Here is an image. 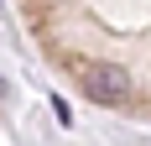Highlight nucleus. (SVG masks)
<instances>
[{"label": "nucleus", "instance_id": "f257e3e1", "mask_svg": "<svg viewBox=\"0 0 151 146\" xmlns=\"http://www.w3.org/2000/svg\"><path fill=\"white\" fill-rule=\"evenodd\" d=\"M83 89L99 94V99H120L125 89H130V73L115 68V63H89V68H83Z\"/></svg>", "mask_w": 151, "mask_h": 146}, {"label": "nucleus", "instance_id": "f03ea898", "mask_svg": "<svg viewBox=\"0 0 151 146\" xmlns=\"http://www.w3.org/2000/svg\"><path fill=\"white\" fill-rule=\"evenodd\" d=\"M52 115H58L63 125H68V120H73V110H68V99H63V94H52Z\"/></svg>", "mask_w": 151, "mask_h": 146}]
</instances>
